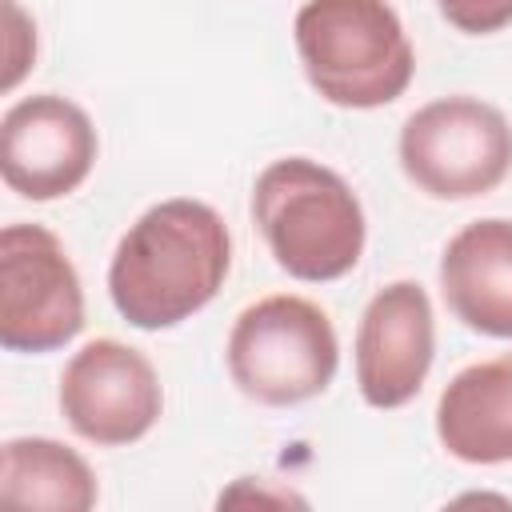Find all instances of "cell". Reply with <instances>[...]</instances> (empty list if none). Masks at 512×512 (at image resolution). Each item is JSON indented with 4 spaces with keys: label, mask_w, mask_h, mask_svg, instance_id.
Listing matches in <instances>:
<instances>
[{
    "label": "cell",
    "mask_w": 512,
    "mask_h": 512,
    "mask_svg": "<svg viewBox=\"0 0 512 512\" xmlns=\"http://www.w3.org/2000/svg\"><path fill=\"white\" fill-rule=\"evenodd\" d=\"M232 268L224 216L192 196L152 204L128 224L108 264V296L140 332H164L216 300Z\"/></svg>",
    "instance_id": "6da1fadb"
},
{
    "label": "cell",
    "mask_w": 512,
    "mask_h": 512,
    "mask_svg": "<svg viewBox=\"0 0 512 512\" xmlns=\"http://www.w3.org/2000/svg\"><path fill=\"white\" fill-rule=\"evenodd\" d=\"M252 224L272 260L304 284L348 276L368 240V220L352 184L308 156H280L256 176Z\"/></svg>",
    "instance_id": "7a4b0ae2"
},
{
    "label": "cell",
    "mask_w": 512,
    "mask_h": 512,
    "mask_svg": "<svg viewBox=\"0 0 512 512\" xmlns=\"http://www.w3.org/2000/svg\"><path fill=\"white\" fill-rule=\"evenodd\" d=\"M292 40L308 84L336 108H384L416 76L412 40L388 0H304Z\"/></svg>",
    "instance_id": "3957f363"
},
{
    "label": "cell",
    "mask_w": 512,
    "mask_h": 512,
    "mask_svg": "<svg viewBox=\"0 0 512 512\" xmlns=\"http://www.w3.org/2000/svg\"><path fill=\"white\" fill-rule=\"evenodd\" d=\"M224 364L248 400L292 408L332 384L340 368V340L320 304L276 292L232 320Z\"/></svg>",
    "instance_id": "277c9868"
},
{
    "label": "cell",
    "mask_w": 512,
    "mask_h": 512,
    "mask_svg": "<svg viewBox=\"0 0 512 512\" xmlns=\"http://www.w3.org/2000/svg\"><path fill=\"white\" fill-rule=\"evenodd\" d=\"M404 176L432 200H476L512 172V124L480 96L420 104L396 140Z\"/></svg>",
    "instance_id": "5b68a950"
},
{
    "label": "cell",
    "mask_w": 512,
    "mask_h": 512,
    "mask_svg": "<svg viewBox=\"0 0 512 512\" xmlns=\"http://www.w3.org/2000/svg\"><path fill=\"white\" fill-rule=\"evenodd\" d=\"M84 328V288L60 236L44 224L0 232V344L8 352H56Z\"/></svg>",
    "instance_id": "8992f818"
},
{
    "label": "cell",
    "mask_w": 512,
    "mask_h": 512,
    "mask_svg": "<svg viewBox=\"0 0 512 512\" xmlns=\"http://www.w3.org/2000/svg\"><path fill=\"white\" fill-rule=\"evenodd\" d=\"M60 412L68 428L100 448L136 444L164 412V388L152 360L112 336L88 340L60 372Z\"/></svg>",
    "instance_id": "52a82bcc"
},
{
    "label": "cell",
    "mask_w": 512,
    "mask_h": 512,
    "mask_svg": "<svg viewBox=\"0 0 512 512\" xmlns=\"http://www.w3.org/2000/svg\"><path fill=\"white\" fill-rule=\"evenodd\" d=\"M96 152V124L68 96H24L0 120V176L24 200H60L76 192Z\"/></svg>",
    "instance_id": "ba28073f"
},
{
    "label": "cell",
    "mask_w": 512,
    "mask_h": 512,
    "mask_svg": "<svg viewBox=\"0 0 512 512\" xmlns=\"http://www.w3.org/2000/svg\"><path fill=\"white\" fill-rule=\"evenodd\" d=\"M352 360L364 404L388 412L416 400L436 360V316L416 280H392L364 304Z\"/></svg>",
    "instance_id": "9c48e42d"
},
{
    "label": "cell",
    "mask_w": 512,
    "mask_h": 512,
    "mask_svg": "<svg viewBox=\"0 0 512 512\" xmlns=\"http://www.w3.org/2000/svg\"><path fill=\"white\" fill-rule=\"evenodd\" d=\"M440 296L464 328L512 340V220H472L444 244Z\"/></svg>",
    "instance_id": "30bf717a"
},
{
    "label": "cell",
    "mask_w": 512,
    "mask_h": 512,
    "mask_svg": "<svg viewBox=\"0 0 512 512\" xmlns=\"http://www.w3.org/2000/svg\"><path fill=\"white\" fill-rule=\"evenodd\" d=\"M436 436L464 464L512 460V352L460 368L436 400Z\"/></svg>",
    "instance_id": "8fae6325"
},
{
    "label": "cell",
    "mask_w": 512,
    "mask_h": 512,
    "mask_svg": "<svg viewBox=\"0 0 512 512\" xmlns=\"http://www.w3.org/2000/svg\"><path fill=\"white\" fill-rule=\"evenodd\" d=\"M0 496L24 508L88 512L100 488L76 448L52 436H12L0 448Z\"/></svg>",
    "instance_id": "7c38bea8"
},
{
    "label": "cell",
    "mask_w": 512,
    "mask_h": 512,
    "mask_svg": "<svg viewBox=\"0 0 512 512\" xmlns=\"http://www.w3.org/2000/svg\"><path fill=\"white\" fill-rule=\"evenodd\" d=\"M32 64H36V24L24 16L16 0H4V92H12Z\"/></svg>",
    "instance_id": "4fadbf2b"
},
{
    "label": "cell",
    "mask_w": 512,
    "mask_h": 512,
    "mask_svg": "<svg viewBox=\"0 0 512 512\" xmlns=\"http://www.w3.org/2000/svg\"><path fill=\"white\" fill-rule=\"evenodd\" d=\"M436 8L464 36H492L512 24V0H436Z\"/></svg>",
    "instance_id": "5bb4252c"
}]
</instances>
